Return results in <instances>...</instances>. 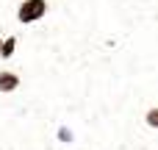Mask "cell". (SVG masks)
<instances>
[{
	"mask_svg": "<svg viewBox=\"0 0 158 150\" xmlns=\"http://www.w3.org/2000/svg\"><path fill=\"white\" fill-rule=\"evenodd\" d=\"M47 0H22L19 8H17V19L22 25H31V22H39L47 17Z\"/></svg>",
	"mask_w": 158,
	"mask_h": 150,
	"instance_id": "6da1fadb",
	"label": "cell"
},
{
	"mask_svg": "<svg viewBox=\"0 0 158 150\" xmlns=\"http://www.w3.org/2000/svg\"><path fill=\"white\" fill-rule=\"evenodd\" d=\"M19 89V75L11 70H0V95H11Z\"/></svg>",
	"mask_w": 158,
	"mask_h": 150,
	"instance_id": "7a4b0ae2",
	"label": "cell"
},
{
	"mask_svg": "<svg viewBox=\"0 0 158 150\" xmlns=\"http://www.w3.org/2000/svg\"><path fill=\"white\" fill-rule=\"evenodd\" d=\"M56 139H58L61 145H72V142H75V131H72L69 125H58V128H56Z\"/></svg>",
	"mask_w": 158,
	"mask_h": 150,
	"instance_id": "3957f363",
	"label": "cell"
},
{
	"mask_svg": "<svg viewBox=\"0 0 158 150\" xmlns=\"http://www.w3.org/2000/svg\"><path fill=\"white\" fill-rule=\"evenodd\" d=\"M17 53V36H6L3 42H0V56L3 58H11Z\"/></svg>",
	"mask_w": 158,
	"mask_h": 150,
	"instance_id": "277c9868",
	"label": "cell"
},
{
	"mask_svg": "<svg viewBox=\"0 0 158 150\" xmlns=\"http://www.w3.org/2000/svg\"><path fill=\"white\" fill-rule=\"evenodd\" d=\"M144 125H147L150 131H156V128H158V109H156V106L147 109V114H144Z\"/></svg>",
	"mask_w": 158,
	"mask_h": 150,
	"instance_id": "5b68a950",
	"label": "cell"
},
{
	"mask_svg": "<svg viewBox=\"0 0 158 150\" xmlns=\"http://www.w3.org/2000/svg\"><path fill=\"white\" fill-rule=\"evenodd\" d=\"M0 42H3V36H0Z\"/></svg>",
	"mask_w": 158,
	"mask_h": 150,
	"instance_id": "8992f818",
	"label": "cell"
}]
</instances>
